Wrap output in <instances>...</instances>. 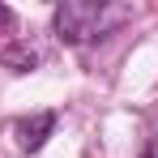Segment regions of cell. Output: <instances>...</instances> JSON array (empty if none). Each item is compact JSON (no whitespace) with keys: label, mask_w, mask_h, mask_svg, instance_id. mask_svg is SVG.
Returning a JSON list of instances; mask_svg holds the SVG:
<instances>
[{"label":"cell","mask_w":158,"mask_h":158,"mask_svg":"<svg viewBox=\"0 0 158 158\" xmlns=\"http://www.w3.org/2000/svg\"><path fill=\"white\" fill-rule=\"evenodd\" d=\"M13 26H17V13L9 4H0V30H13Z\"/></svg>","instance_id":"4"},{"label":"cell","mask_w":158,"mask_h":158,"mask_svg":"<svg viewBox=\"0 0 158 158\" xmlns=\"http://www.w3.org/2000/svg\"><path fill=\"white\" fill-rule=\"evenodd\" d=\"M52 132H56V111H34V115H22L13 124V137H17V150L22 154H39Z\"/></svg>","instance_id":"2"},{"label":"cell","mask_w":158,"mask_h":158,"mask_svg":"<svg viewBox=\"0 0 158 158\" xmlns=\"http://www.w3.org/2000/svg\"><path fill=\"white\" fill-rule=\"evenodd\" d=\"M0 64L13 69V73H30L39 64V47H30V43H0Z\"/></svg>","instance_id":"3"},{"label":"cell","mask_w":158,"mask_h":158,"mask_svg":"<svg viewBox=\"0 0 158 158\" xmlns=\"http://www.w3.org/2000/svg\"><path fill=\"white\" fill-rule=\"evenodd\" d=\"M124 17H128L124 4H103V0H64V4L56 9L52 26H56V39H60V43L81 47V43H94V39L111 34Z\"/></svg>","instance_id":"1"}]
</instances>
